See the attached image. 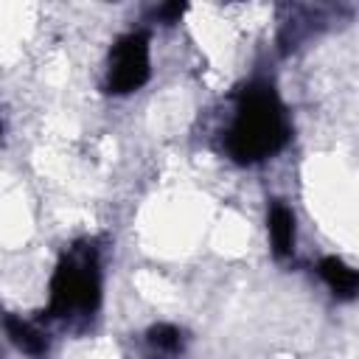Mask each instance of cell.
Returning <instances> with one entry per match:
<instances>
[{"label":"cell","mask_w":359,"mask_h":359,"mask_svg":"<svg viewBox=\"0 0 359 359\" xmlns=\"http://www.w3.org/2000/svg\"><path fill=\"white\" fill-rule=\"evenodd\" d=\"M3 328L8 334V339L14 342L17 351H22L31 359H45L50 351V339L45 331H39L34 323L17 317V314H3Z\"/></svg>","instance_id":"5b68a950"},{"label":"cell","mask_w":359,"mask_h":359,"mask_svg":"<svg viewBox=\"0 0 359 359\" xmlns=\"http://www.w3.org/2000/svg\"><path fill=\"white\" fill-rule=\"evenodd\" d=\"M146 345L154 356H180L185 348V334L182 328L171 325V323H157L146 331Z\"/></svg>","instance_id":"52a82bcc"},{"label":"cell","mask_w":359,"mask_h":359,"mask_svg":"<svg viewBox=\"0 0 359 359\" xmlns=\"http://www.w3.org/2000/svg\"><path fill=\"white\" fill-rule=\"evenodd\" d=\"M292 135L283 101L266 81H250L233 109V121L224 132V151L241 165H255L275 157Z\"/></svg>","instance_id":"6da1fadb"},{"label":"cell","mask_w":359,"mask_h":359,"mask_svg":"<svg viewBox=\"0 0 359 359\" xmlns=\"http://www.w3.org/2000/svg\"><path fill=\"white\" fill-rule=\"evenodd\" d=\"M101 306V264L90 247L65 252L50 278V317L56 320H87Z\"/></svg>","instance_id":"7a4b0ae2"},{"label":"cell","mask_w":359,"mask_h":359,"mask_svg":"<svg viewBox=\"0 0 359 359\" xmlns=\"http://www.w3.org/2000/svg\"><path fill=\"white\" fill-rule=\"evenodd\" d=\"M317 272H320L323 283L331 289V294H334L337 300H353V297H356V292H359V275H356V269H353L351 264H345L342 258H337V255L320 258Z\"/></svg>","instance_id":"8992f818"},{"label":"cell","mask_w":359,"mask_h":359,"mask_svg":"<svg viewBox=\"0 0 359 359\" xmlns=\"http://www.w3.org/2000/svg\"><path fill=\"white\" fill-rule=\"evenodd\" d=\"M182 11H185V6H182V3H165V6H160V8H157V14H160V20H163L165 25L177 22V20L182 17Z\"/></svg>","instance_id":"ba28073f"},{"label":"cell","mask_w":359,"mask_h":359,"mask_svg":"<svg viewBox=\"0 0 359 359\" xmlns=\"http://www.w3.org/2000/svg\"><path fill=\"white\" fill-rule=\"evenodd\" d=\"M0 132H3V123H0Z\"/></svg>","instance_id":"9c48e42d"},{"label":"cell","mask_w":359,"mask_h":359,"mask_svg":"<svg viewBox=\"0 0 359 359\" xmlns=\"http://www.w3.org/2000/svg\"><path fill=\"white\" fill-rule=\"evenodd\" d=\"M266 233H269V244H272L275 258H280V261L292 258V252H294V236H297L292 208H286L283 202H272L269 205V213H266Z\"/></svg>","instance_id":"277c9868"},{"label":"cell","mask_w":359,"mask_h":359,"mask_svg":"<svg viewBox=\"0 0 359 359\" xmlns=\"http://www.w3.org/2000/svg\"><path fill=\"white\" fill-rule=\"evenodd\" d=\"M151 59H149V34L129 31L115 39L109 50V67L104 90L112 95H129L149 81Z\"/></svg>","instance_id":"3957f363"}]
</instances>
